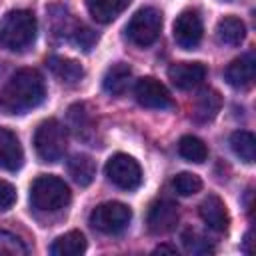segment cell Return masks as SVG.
Returning <instances> with one entry per match:
<instances>
[{
    "label": "cell",
    "mask_w": 256,
    "mask_h": 256,
    "mask_svg": "<svg viewBox=\"0 0 256 256\" xmlns=\"http://www.w3.org/2000/svg\"><path fill=\"white\" fill-rule=\"evenodd\" d=\"M14 202H16V188L10 182L0 180V212L10 210Z\"/></svg>",
    "instance_id": "obj_28"
},
{
    "label": "cell",
    "mask_w": 256,
    "mask_h": 256,
    "mask_svg": "<svg viewBox=\"0 0 256 256\" xmlns=\"http://www.w3.org/2000/svg\"><path fill=\"white\" fill-rule=\"evenodd\" d=\"M162 30V14L156 8H140L126 24V36L132 44L146 48L154 44Z\"/></svg>",
    "instance_id": "obj_5"
},
{
    "label": "cell",
    "mask_w": 256,
    "mask_h": 256,
    "mask_svg": "<svg viewBox=\"0 0 256 256\" xmlns=\"http://www.w3.org/2000/svg\"><path fill=\"white\" fill-rule=\"evenodd\" d=\"M178 152L184 160L188 162H194V164H202L206 158H208V148L206 144L198 138V136H192V134H186L180 138L178 142Z\"/></svg>",
    "instance_id": "obj_24"
},
{
    "label": "cell",
    "mask_w": 256,
    "mask_h": 256,
    "mask_svg": "<svg viewBox=\"0 0 256 256\" xmlns=\"http://www.w3.org/2000/svg\"><path fill=\"white\" fill-rule=\"evenodd\" d=\"M46 66L52 70V74L56 78H60L64 84H78L82 78H84V68L72 60V58H66V56H50L46 60Z\"/></svg>",
    "instance_id": "obj_15"
},
{
    "label": "cell",
    "mask_w": 256,
    "mask_h": 256,
    "mask_svg": "<svg viewBox=\"0 0 256 256\" xmlns=\"http://www.w3.org/2000/svg\"><path fill=\"white\" fill-rule=\"evenodd\" d=\"M172 34L180 48L184 50L196 48L204 34V24H202L200 14L196 10H182L174 20Z\"/></svg>",
    "instance_id": "obj_8"
},
{
    "label": "cell",
    "mask_w": 256,
    "mask_h": 256,
    "mask_svg": "<svg viewBox=\"0 0 256 256\" xmlns=\"http://www.w3.org/2000/svg\"><path fill=\"white\" fill-rule=\"evenodd\" d=\"M22 162H24V152L16 134L0 126V168L14 172L22 166Z\"/></svg>",
    "instance_id": "obj_14"
},
{
    "label": "cell",
    "mask_w": 256,
    "mask_h": 256,
    "mask_svg": "<svg viewBox=\"0 0 256 256\" xmlns=\"http://www.w3.org/2000/svg\"><path fill=\"white\" fill-rule=\"evenodd\" d=\"M174 190L180 194V196H192L196 192H200L202 188V180L200 176L192 174V172H180L176 178H174Z\"/></svg>",
    "instance_id": "obj_26"
},
{
    "label": "cell",
    "mask_w": 256,
    "mask_h": 256,
    "mask_svg": "<svg viewBox=\"0 0 256 256\" xmlns=\"http://www.w3.org/2000/svg\"><path fill=\"white\" fill-rule=\"evenodd\" d=\"M68 184L52 174L38 176L30 186V202L40 212H60L70 204Z\"/></svg>",
    "instance_id": "obj_3"
},
{
    "label": "cell",
    "mask_w": 256,
    "mask_h": 256,
    "mask_svg": "<svg viewBox=\"0 0 256 256\" xmlns=\"http://www.w3.org/2000/svg\"><path fill=\"white\" fill-rule=\"evenodd\" d=\"M134 96L138 100V104H142L144 108H154V110H166L174 106V100L168 92V88L152 78V76H144L136 82L134 86Z\"/></svg>",
    "instance_id": "obj_9"
},
{
    "label": "cell",
    "mask_w": 256,
    "mask_h": 256,
    "mask_svg": "<svg viewBox=\"0 0 256 256\" xmlns=\"http://www.w3.org/2000/svg\"><path fill=\"white\" fill-rule=\"evenodd\" d=\"M84 250H86V238L80 230H70L58 236L50 246L52 256H80Z\"/></svg>",
    "instance_id": "obj_18"
},
{
    "label": "cell",
    "mask_w": 256,
    "mask_h": 256,
    "mask_svg": "<svg viewBox=\"0 0 256 256\" xmlns=\"http://www.w3.org/2000/svg\"><path fill=\"white\" fill-rule=\"evenodd\" d=\"M154 254H178V250L174 246H168V244H162L158 248H154Z\"/></svg>",
    "instance_id": "obj_30"
},
{
    "label": "cell",
    "mask_w": 256,
    "mask_h": 256,
    "mask_svg": "<svg viewBox=\"0 0 256 256\" xmlns=\"http://www.w3.org/2000/svg\"><path fill=\"white\" fill-rule=\"evenodd\" d=\"M148 230L152 234H166L178 224V206L172 200H156L152 202L146 216Z\"/></svg>",
    "instance_id": "obj_10"
},
{
    "label": "cell",
    "mask_w": 256,
    "mask_h": 256,
    "mask_svg": "<svg viewBox=\"0 0 256 256\" xmlns=\"http://www.w3.org/2000/svg\"><path fill=\"white\" fill-rule=\"evenodd\" d=\"M74 42L78 46H82L84 50H90V46L96 42V34L90 28H86V26L80 24V26L74 28Z\"/></svg>",
    "instance_id": "obj_29"
},
{
    "label": "cell",
    "mask_w": 256,
    "mask_h": 256,
    "mask_svg": "<svg viewBox=\"0 0 256 256\" xmlns=\"http://www.w3.org/2000/svg\"><path fill=\"white\" fill-rule=\"evenodd\" d=\"M226 82L234 88H248L254 82L256 76V58L254 54H244L236 60H232L224 72Z\"/></svg>",
    "instance_id": "obj_13"
},
{
    "label": "cell",
    "mask_w": 256,
    "mask_h": 256,
    "mask_svg": "<svg viewBox=\"0 0 256 256\" xmlns=\"http://www.w3.org/2000/svg\"><path fill=\"white\" fill-rule=\"evenodd\" d=\"M66 144H68L66 128L58 120L48 118L40 122L34 134V148L42 162H58L66 152Z\"/></svg>",
    "instance_id": "obj_4"
},
{
    "label": "cell",
    "mask_w": 256,
    "mask_h": 256,
    "mask_svg": "<svg viewBox=\"0 0 256 256\" xmlns=\"http://www.w3.org/2000/svg\"><path fill=\"white\" fill-rule=\"evenodd\" d=\"M130 78H132L130 66L124 64V62H116V64H112V66L106 70V74H104V78H102V86H104V90H106L108 94L118 96V94H122V92L128 88Z\"/></svg>",
    "instance_id": "obj_20"
},
{
    "label": "cell",
    "mask_w": 256,
    "mask_h": 256,
    "mask_svg": "<svg viewBox=\"0 0 256 256\" xmlns=\"http://www.w3.org/2000/svg\"><path fill=\"white\" fill-rule=\"evenodd\" d=\"M182 244L186 252L190 254H212L214 252V246L204 236H200L196 230H190V228L182 232Z\"/></svg>",
    "instance_id": "obj_25"
},
{
    "label": "cell",
    "mask_w": 256,
    "mask_h": 256,
    "mask_svg": "<svg viewBox=\"0 0 256 256\" xmlns=\"http://www.w3.org/2000/svg\"><path fill=\"white\" fill-rule=\"evenodd\" d=\"M220 106H222V96L220 92L212 90V88H206L198 94L196 102H194V120L196 122H210L216 118V114L220 112Z\"/></svg>",
    "instance_id": "obj_16"
},
{
    "label": "cell",
    "mask_w": 256,
    "mask_h": 256,
    "mask_svg": "<svg viewBox=\"0 0 256 256\" xmlns=\"http://www.w3.org/2000/svg\"><path fill=\"white\" fill-rule=\"evenodd\" d=\"M132 220V210L122 202H104L90 212V226L104 234H120Z\"/></svg>",
    "instance_id": "obj_6"
},
{
    "label": "cell",
    "mask_w": 256,
    "mask_h": 256,
    "mask_svg": "<svg viewBox=\"0 0 256 256\" xmlns=\"http://www.w3.org/2000/svg\"><path fill=\"white\" fill-rule=\"evenodd\" d=\"M38 24L30 10H10L0 22V46L10 52H24L36 40Z\"/></svg>",
    "instance_id": "obj_2"
},
{
    "label": "cell",
    "mask_w": 256,
    "mask_h": 256,
    "mask_svg": "<svg viewBox=\"0 0 256 256\" xmlns=\"http://www.w3.org/2000/svg\"><path fill=\"white\" fill-rule=\"evenodd\" d=\"M230 148L232 152L244 160L246 164H252L254 158H256V138L252 132L248 130H238L230 136Z\"/></svg>",
    "instance_id": "obj_23"
},
{
    "label": "cell",
    "mask_w": 256,
    "mask_h": 256,
    "mask_svg": "<svg viewBox=\"0 0 256 256\" xmlns=\"http://www.w3.org/2000/svg\"><path fill=\"white\" fill-rule=\"evenodd\" d=\"M130 2L132 0H88V12L96 22L108 24L114 18H118Z\"/></svg>",
    "instance_id": "obj_17"
},
{
    "label": "cell",
    "mask_w": 256,
    "mask_h": 256,
    "mask_svg": "<svg viewBox=\"0 0 256 256\" xmlns=\"http://www.w3.org/2000/svg\"><path fill=\"white\" fill-rule=\"evenodd\" d=\"M246 36V26L236 16H224L216 24V38L220 44L226 46H238Z\"/></svg>",
    "instance_id": "obj_19"
},
{
    "label": "cell",
    "mask_w": 256,
    "mask_h": 256,
    "mask_svg": "<svg viewBox=\"0 0 256 256\" xmlns=\"http://www.w3.org/2000/svg\"><path fill=\"white\" fill-rule=\"evenodd\" d=\"M104 172H106L108 180L114 186L122 188V190H134L142 182L140 164L132 156L122 154V152H118V154H114V156L108 158V162L104 166Z\"/></svg>",
    "instance_id": "obj_7"
},
{
    "label": "cell",
    "mask_w": 256,
    "mask_h": 256,
    "mask_svg": "<svg viewBox=\"0 0 256 256\" xmlns=\"http://www.w3.org/2000/svg\"><path fill=\"white\" fill-rule=\"evenodd\" d=\"M46 96L44 78L34 68H22L10 76L0 92V110L4 114H24L38 104H42Z\"/></svg>",
    "instance_id": "obj_1"
},
{
    "label": "cell",
    "mask_w": 256,
    "mask_h": 256,
    "mask_svg": "<svg viewBox=\"0 0 256 256\" xmlns=\"http://www.w3.org/2000/svg\"><path fill=\"white\" fill-rule=\"evenodd\" d=\"M200 218L204 220V224L216 232H226L230 226V216L226 210V204L216 196V194H208L202 202H200Z\"/></svg>",
    "instance_id": "obj_12"
},
{
    "label": "cell",
    "mask_w": 256,
    "mask_h": 256,
    "mask_svg": "<svg viewBox=\"0 0 256 256\" xmlns=\"http://www.w3.org/2000/svg\"><path fill=\"white\" fill-rule=\"evenodd\" d=\"M68 174L80 186H88L96 176V164L88 154H74L68 160Z\"/></svg>",
    "instance_id": "obj_22"
},
{
    "label": "cell",
    "mask_w": 256,
    "mask_h": 256,
    "mask_svg": "<svg viewBox=\"0 0 256 256\" xmlns=\"http://www.w3.org/2000/svg\"><path fill=\"white\" fill-rule=\"evenodd\" d=\"M168 78L176 88L190 90L206 78V66L202 62H176L168 68Z\"/></svg>",
    "instance_id": "obj_11"
},
{
    "label": "cell",
    "mask_w": 256,
    "mask_h": 256,
    "mask_svg": "<svg viewBox=\"0 0 256 256\" xmlns=\"http://www.w3.org/2000/svg\"><path fill=\"white\" fill-rule=\"evenodd\" d=\"M26 252L28 248L18 236L0 230V256H26Z\"/></svg>",
    "instance_id": "obj_27"
},
{
    "label": "cell",
    "mask_w": 256,
    "mask_h": 256,
    "mask_svg": "<svg viewBox=\"0 0 256 256\" xmlns=\"http://www.w3.org/2000/svg\"><path fill=\"white\" fill-rule=\"evenodd\" d=\"M68 124L74 130V134L82 140H88L94 132V118L86 104H74L68 110Z\"/></svg>",
    "instance_id": "obj_21"
}]
</instances>
